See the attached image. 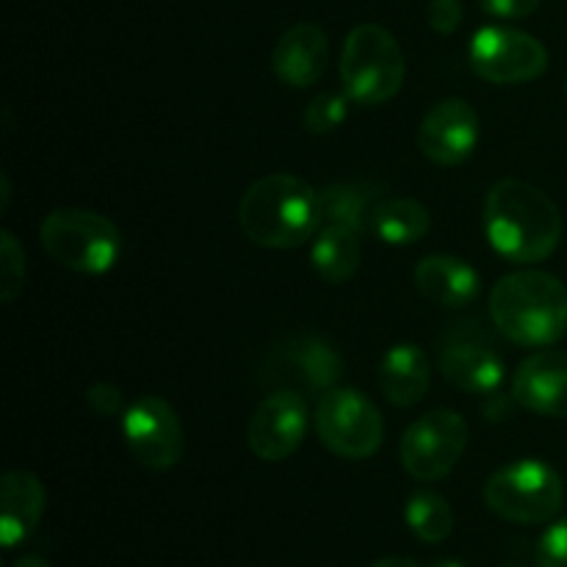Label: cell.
Listing matches in <instances>:
<instances>
[{"label":"cell","mask_w":567,"mask_h":567,"mask_svg":"<svg viewBox=\"0 0 567 567\" xmlns=\"http://www.w3.org/2000/svg\"><path fill=\"white\" fill-rule=\"evenodd\" d=\"M485 233L502 258L540 264L559 247L563 216L543 188L518 177H502L487 192Z\"/></svg>","instance_id":"6da1fadb"},{"label":"cell","mask_w":567,"mask_h":567,"mask_svg":"<svg viewBox=\"0 0 567 567\" xmlns=\"http://www.w3.org/2000/svg\"><path fill=\"white\" fill-rule=\"evenodd\" d=\"M238 225L258 247H302L321 230L319 192L308 181L288 172L260 177L238 203Z\"/></svg>","instance_id":"7a4b0ae2"},{"label":"cell","mask_w":567,"mask_h":567,"mask_svg":"<svg viewBox=\"0 0 567 567\" xmlns=\"http://www.w3.org/2000/svg\"><path fill=\"white\" fill-rule=\"evenodd\" d=\"M491 319L518 347H554L567 332V288L548 271H513L491 291Z\"/></svg>","instance_id":"3957f363"},{"label":"cell","mask_w":567,"mask_h":567,"mask_svg":"<svg viewBox=\"0 0 567 567\" xmlns=\"http://www.w3.org/2000/svg\"><path fill=\"white\" fill-rule=\"evenodd\" d=\"M341 83L363 109L388 103L404 83V53L388 28L365 22L349 31L341 53Z\"/></svg>","instance_id":"277c9868"},{"label":"cell","mask_w":567,"mask_h":567,"mask_svg":"<svg viewBox=\"0 0 567 567\" xmlns=\"http://www.w3.org/2000/svg\"><path fill=\"white\" fill-rule=\"evenodd\" d=\"M39 241L55 264L78 275H105L122 252L120 227L83 208H59L39 225Z\"/></svg>","instance_id":"5b68a950"},{"label":"cell","mask_w":567,"mask_h":567,"mask_svg":"<svg viewBox=\"0 0 567 567\" xmlns=\"http://www.w3.org/2000/svg\"><path fill=\"white\" fill-rule=\"evenodd\" d=\"M487 509L509 524H548L565 504V485L557 468L543 460H518L498 468L482 491Z\"/></svg>","instance_id":"8992f818"},{"label":"cell","mask_w":567,"mask_h":567,"mask_svg":"<svg viewBox=\"0 0 567 567\" xmlns=\"http://www.w3.org/2000/svg\"><path fill=\"white\" fill-rule=\"evenodd\" d=\"M347 374L341 352L327 338L299 332L286 338L266 354L260 365V382L275 391H293L302 396H324L338 388Z\"/></svg>","instance_id":"52a82bcc"},{"label":"cell","mask_w":567,"mask_h":567,"mask_svg":"<svg viewBox=\"0 0 567 567\" xmlns=\"http://www.w3.org/2000/svg\"><path fill=\"white\" fill-rule=\"evenodd\" d=\"M316 432L332 454L369 460L382 446L385 424L377 404L358 388H332L316 404Z\"/></svg>","instance_id":"ba28073f"},{"label":"cell","mask_w":567,"mask_h":567,"mask_svg":"<svg viewBox=\"0 0 567 567\" xmlns=\"http://www.w3.org/2000/svg\"><path fill=\"white\" fill-rule=\"evenodd\" d=\"M471 70L487 83H529L548 70V50L532 33L507 25L480 28L471 39Z\"/></svg>","instance_id":"9c48e42d"},{"label":"cell","mask_w":567,"mask_h":567,"mask_svg":"<svg viewBox=\"0 0 567 567\" xmlns=\"http://www.w3.org/2000/svg\"><path fill=\"white\" fill-rule=\"evenodd\" d=\"M468 446V424L457 410H432L402 437V465L413 480L437 482L452 474Z\"/></svg>","instance_id":"30bf717a"},{"label":"cell","mask_w":567,"mask_h":567,"mask_svg":"<svg viewBox=\"0 0 567 567\" xmlns=\"http://www.w3.org/2000/svg\"><path fill=\"white\" fill-rule=\"evenodd\" d=\"M122 435L133 460L150 471H169L183 457V424L161 396H138L122 415Z\"/></svg>","instance_id":"8fae6325"},{"label":"cell","mask_w":567,"mask_h":567,"mask_svg":"<svg viewBox=\"0 0 567 567\" xmlns=\"http://www.w3.org/2000/svg\"><path fill=\"white\" fill-rule=\"evenodd\" d=\"M437 365L449 385L471 396H493L507 377V365L498 349L480 332L465 330V324L446 332L437 352Z\"/></svg>","instance_id":"7c38bea8"},{"label":"cell","mask_w":567,"mask_h":567,"mask_svg":"<svg viewBox=\"0 0 567 567\" xmlns=\"http://www.w3.org/2000/svg\"><path fill=\"white\" fill-rule=\"evenodd\" d=\"M308 402L302 393L275 391L258 404L247 426V443L264 463H282L308 435Z\"/></svg>","instance_id":"4fadbf2b"},{"label":"cell","mask_w":567,"mask_h":567,"mask_svg":"<svg viewBox=\"0 0 567 567\" xmlns=\"http://www.w3.org/2000/svg\"><path fill=\"white\" fill-rule=\"evenodd\" d=\"M480 144V116L463 97L432 105L419 125V150L437 166H460Z\"/></svg>","instance_id":"5bb4252c"},{"label":"cell","mask_w":567,"mask_h":567,"mask_svg":"<svg viewBox=\"0 0 567 567\" xmlns=\"http://www.w3.org/2000/svg\"><path fill=\"white\" fill-rule=\"evenodd\" d=\"M513 399L543 419H567V352L543 349L526 358L513 377Z\"/></svg>","instance_id":"9a60e30c"},{"label":"cell","mask_w":567,"mask_h":567,"mask_svg":"<svg viewBox=\"0 0 567 567\" xmlns=\"http://www.w3.org/2000/svg\"><path fill=\"white\" fill-rule=\"evenodd\" d=\"M330 64V42L316 22H297L275 44L271 70L286 86L308 89L324 78Z\"/></svg>","instance_id":"2e32d148"},{"label":"cell","mask_w":567,"mask_h":567,"mask_svg":"<svg viewBox=\"0 0 567 567\" xmlns=\"http://www.w3.org/2000/svg\"><path fill=\"white\" fill-rule=\"evenodd\" d=\"M48 493L31 471H9L0 482V543L17 548L37 532Z\"/></svg>","instance_id":"e0dca14e"},{"label":"cell","mask_w":567,"mask_h":567,"mask_svg":"<svg viewBox=\"0 0 567 567\" xmlns=\"http://www.w3.org/2000/svg\"><path fill=\"white\" fill-rule=\"evenodd\" d=\"M415 288L441 308H465L482 291V280L471 264L454 255H426L415 266Z\"/></svg>","instance_id":"ac0fdd59"},{"label":"cell","mask_w":567,"mask_h":567,"mask_svg":"<svg viewBox=\"0 0 567 567\" xmlns=\"http://www.w3.org/2000/svg\"><path fill=\"white\" fill-rule=\"evenodd\" d=\"M430 358L415 343L391 347L377 369V385L393 408H415L430 391Z\"/></svg>","instance_id":"d6986e66"},{"label":"cell","mask_w":567,"mask_h":567,"mask_svg":"<svg viewBox=\"0 0 567 567\" xmlns=\"http://www.w3.org/2000/svg\"><path fill=\"white\" fill-rule=\"evenodd\" d=\"M385 194L388 188L377 181H347L324 186L319 192L321 227L338 225L354 230L358 236H369L374 210Z\"/></svg>","instance_id":"ffe728a7"},{"label":"cell","mask_w":567,"mask_h":567,"mask_svg":"<svg viewBox=\"0 0 567 567\" xmlns=\"http://www.w3.org/2000/svg\"><path fill=\"white\" fill-rule=\"evenodd\" d=\"M432 216L413 197H382L371 219V236L391 247H410L430 233Z\"/></svg>","instance_id":"44dd1931"},{"label":"cell","mask_w":567,"mask_h":567,"mask_svg":"<svg viewBox=\"0 0 567 567\" xmlns=\"http://www.w3.org/2000/svg\"><path fill=\"white\" fill-rule=\"evenodd\" d=\"M360 238L354 230L338 225H324L313 238L310 260H313L316 275L324 282L341 286L358 271L360 266Z\"/></svg>","instance_id":"7402d4cb"},{"label":"cell","mask_w":567,"mask_h":567,"mask_svg":"<svg viewBox=\"0 0 567 567\" xmlns=\"http://www.w3.org/2000/svg\"><path fill=\"white\" fill-rule=\"evenodd\" d=\"M404 520H408L410 532L419 537L421 543H443L454 532V513L449 507L446 498L435 491H419L410 496L408 507H404Z\"/></svg>","instance_id":"603a6c76"},{"label":"cell","mask_w":567,"mask_h":567,"mask_svg":"<svg viewBox=\"0 0 567 567\" xmlns=\"http://www.w3.org/2000/svg\"><path fill=\"white\" fill-rule=\"evenodd\" d=\"M0 299L11 305L25 286V252L11 230L0 233Z\"/></svg>","instance_id":"cb8c5ba5"},{"label":"cell","mask_w":567,"mask_h":567,"mask_svg":"<svg viewBox=\"0 0 567 567\" xmlns=\"http://www.w3.org/2000/svg\"><path fill=\"white\" fill-rule=\"evenodd\" d=\"M349 103L352 100L347 97V92H324L319 97L310 100V105L305 109V127L316 136H324V133L338 131V127L347 122L349 116Z\"/></svg>","instance_id":"d4e9b609"},{"label":"cell","mask_w":567,"mask_h":567,"mask_svg":"<svg viewBox=\"0 0 567 567\" xmlns=\"http://www.w3.org/2000/svg\"><path fill=\"white\" fill-rule=\"evenodd\" d=\"M535 559L537 567H567V518L543 532Z\"/></svg>","instance_id":"484cf974"},{"label":"cell","mask_w":567,"mask_h":567,"mask_svg":"<svg viewBox=\"0 0 567 567\" xmlns=\"http://www.w3.org/2000/svg\"><path fill=\"white\" fill-rule=\"evenodd\" d=\"M86 402L89 408L94 410L103 419H114V415H125V396L116 385L111 382H94L92 388L86 391Z\"/></svg>","instance_id":"4316f807"},{"label":"cell","mask_w":567,"mask_h":567,"mask_svg":"<svg viewBox=\"0 0 567 567\" xmlns=\"http://www.w3.org/2000/svg\"><path fill=\"white\" fill-rule=\"evenodd\" d=\"M426 22L437 33H454L463 22V3L460 0H430Z\"/></svg>","instance_id":"83f0119b"},{"label":"cell","mask_w":567,"mask_h":567,"mask_svg":"<svg viewBox=\"0 0 567 567\" xmlns=\"http://www.w3.org/2000/svg\"><path fill=\"white\" fill-rule=\"evenodd\" d=\"M480 3L496 20H524L540 9L543 0H480Z\"/></svg>","instance_id":"f1b7e54d"},{"label":"cell","mask_w":567,"mask_h":567,"mask_svg":"<svg viewBox=\"0 0 567 567\" xmlns=\"http://www.w3.org/2000/svg\"><path fill=\"white\" fill-rule=\"evenodd\" d=\"M371 567H421V565L413 563V559H408V557H385Z\"/></svg>","instance_id":"f546056e"},{"label":"cell","mask_w":567,"mask_h":567,"mask_svg":"<svg viewBox=\"0 0 567 567\" xmlns=\"http://www.w3.org/2000/svg\"><path fill=\"white\" fill-rule=\"evenodd\" d=\"M14 567H50V563H48V559L37 557V554H28V557L17 559Z\"/></svg>","instance_id":"4dcf8cb0"},{"label":"cell","mask_w":567,"mask_h":567,"mask_svg":"<svg viewBox=\"0 0 567 567\" xmlns=\"http://www.w3.org/2000/svg\"><path fill=\"white\" fill-rule=\"evenodd\" d=\"M432 567H465L463 563H457V559H443V563L432 565Z\"/></svg>","instance_id":"1f68e13d"},{"label":"cell","mask_w":567,"mask_h":567,"mask_svg":"<svg viewBox=\"0 0 567 567\" xmlns=\"http://www.w3.org/2000/svg\"><path fill=\"white\" fill-rule=\"evenodd\" d=\"M565 94H567V83H565Z\"/></svg>","instance_id":"d6a6232c"},{"label":"cell","mask_w":567,"mask_h":567,"mask_svg":"<svg viewBox=\"0 0 567 567\" xmlns=\"http://www.w3.org/2000/svg\"><path fill=\"white\" fill-rule=\"evenodd\" d=\"M509 567H515V565H509Z\"/></svg>","instance_id":"836d02e7"}]
</instances>
